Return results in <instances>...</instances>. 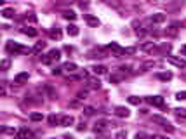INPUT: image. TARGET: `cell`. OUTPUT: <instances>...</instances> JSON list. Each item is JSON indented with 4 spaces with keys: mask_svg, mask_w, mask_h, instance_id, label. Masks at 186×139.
Masks as SVG:
<instances>
[{
    "mask_svg": "<svg viewBox=\"0 0 186 139\" xmlns=\"http://www.w3.org/2000/svg\"><path fill=\"white\" fill-rule=\"evenodd\" d=\"M61 59V51L59 49H51L47 54H42V65H52Z\"/></svg>",
    "mask_w": 186,
    "mask_h": 139,
    "instance_id": "obj_1",
    "label": "cell"
},
{
    "mask_svg": "<svg viewBox=\"0 0 186 139\" xmlns=\"http://www.w3.org/2000/svg\"><path fill=\"white\" fill-rule=\"evenodd\" d=\"M5 51L9 52V54H24V52H31V49L23 47V45H19V43L14 42V40H9L7 45H5Z\"/></svg>",
    "mask_w": 186,
    "mask_h": 139,
    "instance_id": "obj_2",
    "label": "cell"
},
{
    "mask_svg": "<svg viewBox=\"0 0 186 139\" xmlns=\"http://www.w3.org/2000/svg\"><path fill=\"white\" fill-rule=\"evenodd\" d=\"M153 122H155V123H158V125H162V129H164L165 132H169V134H172V132H174V125H170V123H169L167 118L160 117V115H153Z\"/></svg>",
    "mask_w": 186,
    "mask_h": 139,
    "instance_id": "obj_3",
    "label": "cell"
},
{
    "mask_svg": "<svg viewBox=\"0 0 186 139\" xmlns=\"http://www.w3.org/2000/svg\"><path fill=\"white\" fill-rule=\"evenodd\" d=\"M106 51H110L113 57H122V56H124V49L120 47V45H118L117 42H111L110 45L106 47Z\"/></svg>",
    "mask_w": 186,
    "mask_h": 139,
    "instance_id": "obj_4",
    "label": "cell"
},
{
    "mask_svg": "<svg viewBox=\"0 0 186 139\" xmlns=\"http://www.w3.org/2000/svg\"><path fill=\"white\" fill-rule=\"evenodd\" d=\"M146 103L151 104V106H157V108H164V97L162 96H150V97H146Z\"/></svg>",
    "mask_w": 186,
    "mask_h": 139,
    "instance_id": "obj_5",
    "label": "cell"
},
{
    "mask_svg": "<svg viewBox=\"0 0 186 139\" xmlns=\"http://www.w3.org/2000/svg\"><path fill=\"white\" fill-rule=\"evenodd\" d=\"M16 139H33V132L26 127H21V129L16 132Z\"/></svg>",
    "mask_w": 186,
    "mask_h": 139,
    "instance_id": "obj_6",
    "label": "cell"
},
{
    "mask_svg": "<svg viewBox=\"0 0 186 139\" xmlns=\"http://www.w3.org/2000/svg\"><path fill=\"white\" fill-rule=\"evenodd\" d=\"M148 21H150V23H153V25H160V23H164V21H165V14L157 12V14H153V16H150V17H148Z\"/></svg>",
    "mask_w": 186,
    "mask_h": 139,
    "instance_id": "obj_7",
    "label": "cell"
},
{
    "mask_svg": "<svg viewBox=\"0 0 186 139\" xmlns=\"http://www.w3.org/2000/svg\"><path fill=\"white\" fill-rule=\"evenodd\" d=\"M28 78H30V75H28V71H23V73H18L16 77H14V83H18V85H21V83H26Z\"/></svg>",
    "mask_w": 186,
    "mask_h": 139,
    "instance_id": "obj_8",
    "label": "cell"
},
{
    "mask_svg": "<svg viewBox=\"0 0 186 139\" xmlns=\"http://www.w3.org/2000/svg\"><path fill=\"white\" fill-rule=\"evenodd\" d=\"M115 115L120 118H127L129 115H131V111H129V108H125V106H117L115 108Z\"/></svg>",
    "mask_w": 186,
    "mask_h": 139,
    "instance_id": "obj_9",
    "label": "cell"
},
{
    "mask_svg": "<svg viewBox=\"0 0 186 139\" xmlns=\"http://www.w3.org/2000/svg\"><path fill=\"white\" fill-rule=\"evenodd\" d=\"M167 61L169 63H172L174 66H177V68H186V63L183 59H179V57H174V56H167Z\"/></svg>",
    "mask_w": 186,
    "mask_h": 139,
    "instance_id": "obj_10",
    "label": "cell"
},
{
    "mask_svg": "<svg viewBox=\"0 0 186 139\" xmlns=\"http://www.w3.org/2000/svg\"><path fill=\"white\" fill-rule=\"evenodd\" d=\"M108 125H113V123H110L108 120H98V122H96V127H94V130H96V132H103V130L106 129Z\"/></svg>",
    "mask_w": 186,
    "mask_h": 139,
    "instance_id": "obj_11",
    "label": "cell"
},
{
    "mask_svg": "<svg viewBox=\"0 0 186 139\" xmlns=\"http://www.w3.org/2000/svg\"><path fill=\"white\" fill-rule=\"evenodd\" d=\"M73 123H75V118L71 117V115H64V117H61V123H59V125L70 127V125H73Z\"/></svg>",
    "mask_w": 186,
    "mask_h": 139,
    "instance_id": "obj_12",
    "label": "cell"
},
{
    "mask_svg": "<svg viewBox=\"0 0 186 139\" xmlns=\"http://www.w3.org/2000/svg\"><path fill=\"white\" fill-rule=\"evenodd\" d=\"M99 87H101L99 78H87V89H94V91H98Z\"/></svg>",
    "mask_w": 186,
    "mask_h": 139,
    "instance_id": "obj_13",
    "label": "cell"
},
{
    "mask_svg": "<svg viewBox=\"0 0 186 139\" xmlns=\"http://www.w3.org/2000/svg\"><path fill=\"white\" fill-rule=\"evenodd\" d=\"M47 122H49V125L51 127H56V125H59L61 123V117H58V115H49V118H47Z\"/></svg>",
    "mask_w": 186,
    "mask_h": 139,
    "instance_id": "obj_14",
    "label": "cell"
},
{
    "mask_svg": "<svg viewBox=\"0 0 186 139\" xmlns=\"http://www.w3.org/2000/svg\"><path fill=\"white\" fill-rule=\"evenodd\" d=\"M66 33L70 35V37H78L80 30H78V26H77V25H68V28H66Z\"/></svg>",
    "mask_w": 186,
    "mask_h": 139,
    "instance_id": "obj_15",
    "label": "cell"
},
{
    "mask_svg": "<svg viewBox=\"0 0 186 139\" xmlns=\"http://www.w3.org/2000/svg\"><path fill=\"white\" fill-rule=\"evenodd\" d=\"M85 21H87L89 26H99V19L94 17L92 14H85Z\"/></svg>",
    "mask_w": 186,
    "mask_h": 139,
    "instance_id": "obj_16",
    "label": "cell"
},
{
    "mask_svg": "<svg viewBox=\"0 0 186 139\" xmlns=\"http://www.w3.org/2000/svg\"><path fill=\"white\" fill-rule=\"evenodd\" d=\"M91 70H92L94 75H104L106 73V66H103V65H94Z\"/></svg>",
    "mask_w": 186,
    "mask_h": 139,
    "instance_id": "obj_17",
    "label": "cell"
},
{
    "mask_svg": "<svg viewBox=\"0 0 186 139\" xmlns=\"http://www.w3.org/2000/svg\"><path fill=\"white\" fill-rule=\"evenodd\" d=\"M157 78L162 80V82H169V80H172V73L170 71H162V73L157 75Z\"/></svg>",
    "mask_w": 186,
    "mask_h": 139,
    "instance_id": "obj_18",
    "label": "cell"
},
{
    "mask_svg": "<svg viewBox=\"0 0 186 139\" xmlns=\"http://www.w3.org/2000/svg\"><path fill=\"white\" fill-rule=\"evenodd\" d=\"M21 33L28 35V37H37L38 31H37L35 28H31V26H24V28H21Z\"/></svg>",
    "mask_w": 186,
    "mask_h": 139,
    "instance_id": "obj_19",
    "label": "cell"
},
{
    "mask_svg": "<svg viewBox=\"0 0 186 139\" xmlns=\"http://www.w3.org/2000/svg\"><path fill=\"white\" fill-rule=\"evenodd\" d=\"M125 78V75H122V73H113V75H110V82L111 83H118V82H122Z\"/></svg>",
    "mask_w": 186,
    "mask_h": 139,
    "instance_id": "obj_20",
    "label": "cell"
},
{
    "mask_svg": "<svg viewBox=\"0 0 186 139\" xmlns=\"http://www.w3.org/2000/svg\"><path fill=\"white\" fill-rule=\"evenodd\" d=\"M63 17L68 19V21H75V19H77V12H75V11H64V12H63Z\"/></svg>",
    "mask_w": 186,
    "mask_h": 139,
    "instance_id": "obj_21",
    "label": "cell"
},
{
    "mask_svg": "<svg viewBox=\"0 0 186 139\" xmlns=\"http://www.w3.org/2000/svg\"><path fill=\"white\" fill-rule=\"evenodd\" d=\"M45 45H47L45 42H37L35 45H33V49H31V52H35V54H38V52H42V51L45 49Z\"/></svg>",
    "mask_w": 186,
    "mask_h": 139,
    "instance_id": "obj_22",
    "label": "cell"
},
{
    "mask_svg": "<svg viewBox=\"0 0 186 139\" xmlns=\"http://www.w3.org/2000/svg\"><path fill=\"white\" fill-rule=\"evenodd\" d=\"M14 9H11V7H7V9H4V11H2V16L5 17V19H12L14 17Z\"/></svg>",
    "mask_w": 186,
    "mask_h": 139,
    "instance_id": "obj_23",
    "label": "cell"
},
{
    "mask_svg": "<svg viewBox=\"0 0 186 139\" xmlns=\"http://www.w3.org/2000/svg\"><path fill=\"white\" fill-rule=\"evenodd\" d=\"M63 70H66V71L73 73V71H77V70H78V66H77L75 63H66V65L63 66Z\"/></svg>",
    "mask_w": 186,
    "mask_h": 139,
    "instance_id": "obj_24",
    "label": "cell"
},
{
    "mask_svg": "<svg viewBox=\"0 0 186 139\" xmlns=\"http://www.w3.org/2000/svg\"><path fill=\"white\" fill-rule=\"evenodd\" d=\"M174 113H176V117L179 118V120L186 118V110L184 108H176V110H174Z\"/></svg>",
    "mask_w": 186,
    "mask_h": 139,
    "instance_id": "obj_25",
    "label": "cell"
},
{
    "mask_svg": "<svg viewBox=\"0 0 186 139\" xmlns=\"http://www.w3.org/2000/svg\"><path fill=\"white\" fill-rule=\"evenodd\" d=\"M136 139H158L157 136H150V134H144V132H137Z\"/></svg>",
    "mask_w": 186,
    "mask_h": 139,
    "instance_id": "obj_26",
    "label": "cell"
},
{
    "mask_svg": "<svg viewBox=\"0 0 186 139\" xmlns=\"http://www.w3.org/2000/svg\"><path fill=\"white\" fill-rule=\"evenodd\" d=\"M141 49H143V51H146V52H151L153 49H155V43H153V42H146V43H143V45H141Z\"/></svg>",
    "mask_w": 186,
    "mask_h": 139,
    "instance_id": "obj_27",
    "label": "cell"
},
{
    "mask_svg": "<svg viewBox=\"0 0 186 139\" xmlns=\"http://www.w3.org/2000/svg\"><path fill=\"white\" fill-rule=\"evenodd\" d=\"M127 101L131 104H134V106H139V104H141V97H137V96H131Z\"/></svg>",
    "mask_w": 186,
    "mask_h": 139,
    "instance_id": "obj_28",
    "label": "cell"
},
{
    "mask_svg": "<svg viewBox=\"0 0 186 139\" xmlns=\"http://www.w3.org/2000/svg\"><path fill=\"white\" fill-rule=\"evenodd\" d=\"M45 92H47V96H49L51 99H56V92H54V89L51 85H45Z\"/></svg>",
    "mask_w": 186,
    "mask_h": 139,
    "instance_id": "obj_29",
    "label": "cell"
},
{
    "mask_svg": "<svg viewBox=\"0 0 186 139\" xmlns=\"http://www.w3.org/2000/svg\"><path fill=\"white\" fill-rule=\"evenodd\" d=\"M30 118H31L33 122H40V120H42L44 117H42V113H37V111H33V113L30 115Z\"/></svg>",
    "mask_w": 186,
    "mask_h": 139,
    "instance_id": "obj_30",
    "label": "cell"
},
{
    "mask_svg": "<svg viewBox=\"0 0 186 139\" xmlns=\"http://www.w3.org/2000/svg\"><path fill=\"white\" fill-rule=\"evenodd\" d=\"M51 37L52 38H61V30H58V28H54V30H51Z\"/></svg>",
    "mask_w": 186,
    "mask_h": 139,
    "instance_id": "obj_31",
    "label": "cell"
},
{
    "mask_svg": "<svg viewBox=\"0 0 186 139\" xmlns=\"http://www.w3.org/2000/svg\"><path fill=\"white\" fill-rule=\"evenodd\" d=\"M9 66H11V61L7 59V57H5V59H2V63H0V68L5 71V70H9Z\"/></svg>",
    "mask_w": 186,
    "mask_h": 139,
    "instance_id": "obj_32",
    "label": "cell"
},
{
    "mask_svg": "<svg viewBox=\"0 0 186 139\" xmlns=\"http://www.w3.org/2000/svg\"><path fill=\"white\" fill-rule=\"evenodd\" d=\"M136 54V47H125L124 49V56H132Z\"/></svg>",
    "mask_w": 186,
    "mask_h": 139,
    "instance_id": "obj_33",
    "label": "cell"
},
{
    "mask_svg": "<svg viewBox=\"0 0 186 139\" xmlns=\"http://www.w3.org/2000/svg\"><path fill=\"white\" fill-rule=\"evenodd\" d=\"M94 111H96V110H94L92 106H85V108H84V113L87 115V117H92V115H94Z\"/></svg>",
    "mask_w": 186,
    "mask_h": 139,
    "instance_id": "obj_34",
    "label": "cell"
},
{
    "mask_svg": "<svg viewBox=\"0 0 186 139\" xmlns=\"http://www.w3.org/2000/svg\"><path fill=\"white\" fill-rule=\"evenodd\" d=\"M118 71H120V73H122V75H127L129 71H131V66H129V65H124V66H120V68H118Z\"/></svg>",
    "mask_w": 186,
    "mask_h": 139,
    "instance_id": "obj_35",
    "label": "cell"
},
{
    "mask_svg": "<svg viewBox=\"0 0 186 139\" xmlns=\"http://www.w3.org/2000/svg\"><path fill=\"white\" fill-rule=\"evenodd\" d=\"M115 139H127V132H125V130H118Z\"/></svg>",
    "mask_w": 186,
    "mask_h": 139,
    "instance_id": "obj_36",
    "label": "cell"
},
{
    "mask_svg": "<svg viewBox=\"0 0 186 139\" xmlns=\"http://www.w3.org/2000/svg\"><path fill=\"white\" fill-rule=\"evenodd\" d=\"M85 97H87V91H82V92L77 94V99H78V101H84Z\"/></svg>",
    "mask_w": 186,
    "mask_h": 139,
    "instance_id": "obj_37",
    "label": "cell"
},
{
    "mask_svg": "<svg viewBox=\"0 0 186 139\" xmlns=\"http://www.w3.org/2000/svg\"><path fill=\"white\" fill-rule=\"evenodd\" d=\"M157 63L155 61H148V63H144V65H143V70H148V68H153V66H155Z\"/></svg>",
    "mask_w": 186,
    "mask_h": 139,
    "instance_id": "obj_38",
    "label": "cell"
},
{
    "mask_svg": "<svg viewBox=\"0 0 186 139\" xmlns=\"http://www.w3.org/2000/svg\"><path fill=\"white\" fill-rule=\"evenodd\" d=\"M176 99L184 101V99H186V92H184V91H183V92H177V94H176Z\"/></svg>",
    "mask_w": 186,
    "mask_h": 139,
    "instance_id": "obj_39",
    "label": "cell"
},
{
    "mask_svg": "<svg viewBox=\"0 0 186 139\" xmlns=\"http://www.w3.org/2000/svg\"><path fill=\"white\" fill-rule=\"evenodd\" d=\"M4 132H7V134H16V132H18V130H14V129H9V127H4Z\"/></svg>",
    "mask_w": 186,
    "mask_h": 139,
    "instance_id": "obj_40",
    "label": "cell"
},
{
    "mask_svg": "<svg viewBox=\"0 0 186 139\" xmlns=\"http://www.w3.org/2000/svg\"><path fill=\"white\" fill-rule=\"evenodd\" d=\"M85 129H87V125H85L84 122H82L80 125H77V130H78V132H82V130H85Z\"/></svg>",
    "mask_w": 186,
    "mask_h": 139,
    "instance_id": "obj_41",
    "label": "cell"
},
{
    "mask_svg": "<svg viewBox=\"0 0 186 139\" xmlns=\"http://www.w3.org/2000/svg\"><path fill=\"white\" fill-rule=\"evenodd\" d=\"M61 70L63 68H54L52 70V75H61Z\"/></svg>",
    "mask_w": 186,
    "mask_h": 139,
    "instance_id": "obj_42",
    "label": "cell"
},
{
    "mask_svg": "<svg viewBox=\"0 0 186 139\" xmlns=\"http://www.w3.org/2000/svg\"><path fill=\"white\" fill-rule=\"evenodd\" d=\"M64 51H66V52H73V47H71V45H66V47H64Z\"/></svg>",
    "mask_w": 186,
    "mask_h": 139,
    "instance_id": "obj_43",
    "label": "cell"
},
{
    "mask_svg": "<svg viewBox=\"0 0 186 139\" xmlns=\"http://www.w3.org/2000/svg\"><path fill=\"white\" fill-rule=\"evenodd\" d=\"M181 52H183V54H184V56H186V43H184V45H183V49H181Z\"/></svg>",
    "mask_w": 186,
    "mask_h": 139,
    "instance_id": "obj_44",
    "label": "cell"
},
{
    "mask_svg": "<svg viewBox=\"0 0 186 139\" xmlns=\"http://www.w3.org/2000/svg\"><path fill=\"white\" fill-rule=\"evenodd\" d=\"M64 139H73V137H71V136H64Z\"/></svg>",
    "mask_w": 186,
    "mask_h": 139,
    "instance_id": "obj_45",
    "label": "cell"
},
{
    "mask_svg": "<svg viewBox=\"0 0 186 139\" xmlns=\"http://www.w3.org/2000/svg\"><path fill=\"white\" fill-rule=\"evenodd\" d=\"M158 139H169V137H165V136H160V137Z\"/></svg>",
    "mask_w": 186,
    "mask_h": 139,
    "instance_id": "obj_46",
    "label": "cell"
}]
</instances>
